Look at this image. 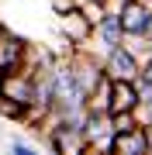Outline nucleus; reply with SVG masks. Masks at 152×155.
Instances as JSON below:
<instances>
[{
	"instance_id": "f257e3e1",
	"label": "nucleus",
	"mask_w": 152,
	"mask_h": 155,
	"mask_svg": "<svg viewBox=\"0 0 152 155\" xmlns=\"http://www.w3.org/2000/svg\"><path fill=\"white\" fill-rule=\"evenodd\" d=\"M83 134H86V152H111V138H114V121H111V110H86V121H83Z\"/></svg>"
},
{
	"instance_id": "f03ea898",
	"label": "nucleus",
	"mask_w": 152,
	"mask_h": 155,
	"mask_svg": "<svg viewBox=\"0 0 152 155\" xmlns=\"http://www.w3.org/2000/svg\"><path fill=\"white\" fill-rule=\"evenodd\" d=\"M104 72L111 79H138L142 59L128 48V45H114V48L104 52Z\"/></svg>"
},
{
	"instance_id": "7ed1b4c3",
	"label": "nucleus",
	"mask_w": 152,
	"mask_h": 155,
	"mask_svg": "<svg viewBox=\"0 0 152 155\" xmlns=\"http://www.w3.org/2000/svg\"><path fill=\"white\" fill-rule=\"evenodd\" d=\"M93 28H97V24L90 21V14H86L83 7H76V11H69V14H62V17H59V31L66 35V38L73 41L76 48H79V45H86V41L93 38Z\"/></svg>"
},
{
	"instance_id": "20e7f679",
	"label": "nucleus",
	"mask_w": 152,
	"mask_h": 155,
	"mask_svg": "<svg viewBox=\"0 0 152 155\" xmlns=\"http://www.w3.org/2000/svg\"><path fill=\"white\" fill-rule=\"evenodd\" d=\"M93 38H97V45H100L104 52H107V48H114V45H124L128 31H124L121 14H104L100 21H97V28H93Z\"/></svg>"
},
{
	"instance_id": "39448f33",
	"label": "nucleus",
	"mask_w": 152,
	"mask_h": 155,
	"mask_svg": "<svg viewBox=\"0 0 152 155\" xmlns=\"http://www.w3.org/2000/svg\"><path fill=\"white\" fill-rule=\"evenodd\" d=\"M111 152H121V155H149L145 124L135 127V131H128V134H114V138H111Z\"/></svg>"
},
{
	"instance_id": "423d86ee",
	"label": "nucleus",
	"mask_w": 152,
	"mask_h": 155,
	"mask_svg": "<svg viewBox=\"0 0 152 155\" xmlns=\"http://www.w3.org/2000/svg\"><path fill=\"white\" fill-rule=\"evenodd\" d=\"M121 21H124V31H128V35H145V24H149V7L142 4V0H131V4L124 7Z\"/></svg>"
},
{
	"instance_id": "0eeeda50",
	"label": "nucleus",
	"mask_w": 152,
	"mask_h": 155,
	"mask_svg": "<svg viewBox=\"0 0 152 155\" xmlns=\"http://www.w3.org/2000/svg\"><path fill=\"white\" fill-rule=\"evenodd\" d=\"M111 93H114V79L104 72V76L97 79V86L90 90V107L93 110H111Z\"/></svg>"
},
{
	"instance_id": "6e6552de",
	"label": "nucleus",
	"mask_w": 152,
	"mask_h": 155,
	"mask_svg": "<svg viewBox=\"0 0 152 155\" xmlns=\"http://www.w3.org/2000/svg\"><path fill=\"white\" fill-rule=\"evenodd\" d=\"M49 7H52V14H56V17H62V14L76 11V7H79V0H49Z\"/></svg>"
},
{
	"instance_id": "1a4fd4ad",
	"label": "nucleus",
	"mask_w": 152,
	"mask_h": 155,
	"mask_svg": "<svg viewBox=\"0 0 152 155\" xmlns=\"http://www.w3.org/2000/svg\"><path fill=\"white\" fill-rule=\"evenodd\" d=\"M100 4H104L107 14H124V7H128L131 0H100Z\"/></svg>"
},
{
	"instance_id": "9d476101",
	"label": "nucleus",
	"mask_w": 152,
	"mask_h": 155,
	"mask_svg": "<svg viewBox=\"0 0 152 155\" xmlns=\"http://www.w3.org/2000/svg\"><path fill=\"white\" fill-rule=\"evenodd\" d=\"M11 152H14V155H35V145H28V141H14V138H11Z\"/></svg>"
},
{
	"instance_id": "9b49d317",
	"label": "nucleus",
	"mask_w": 152,
	"mask_h": 155,
	"mask_svg": "<svg viewBox=\"0 0 152 155\" xmlns=\"http://www.w3.org/2000/svg\"><path fill=\"white\" fill-rule=\"evenodd\" d=\"M145 138H149V155H152V124H145Z\"/></svg>"
},
{
	"instance_id": "f8f14e48",
	"label": "nucleus",
	"mask_w": 152,
	"mask_h": 155,
	"mask_svg": "<svg viewBox=\"0 0 152 155\" xmlns=\"http://www.w3.org/2000/svg\"><path fill=\"white\" fill-rule=\"evenodd\" d=\"M145 35L152 38V11H149V24H145Z\"/></svg>"
},
{
	"instance_id": "ddd939ff",
	"label": "nucleus",
	"mask_w": 152,
	"mask_h": 155,
	"mask_svg": "<svg viewBox=\"0 0 152 155\" xmlns=\"http://www.w3.org/2000/svg\"><path fill=\"white\" fill-rule=\"evenodd\" d=\"M142 4H145V7H149V11H152V0H142Z\"/></svg>"
},
{
	"instance_id": "4468645a",
	"label": "nucleus",
	"mask_w": 152,
	"mask_h": 155,
	"mask_svg": "<svg viewBox=\"0 0 152 155\" xmlns=\"http://www.w3.org/2000/svg\"><path fill=\"white\" fill-rule=\"evenodd\" d=\"M0 28H4V24H0Z\"/></svg>"
}]
</instances>
